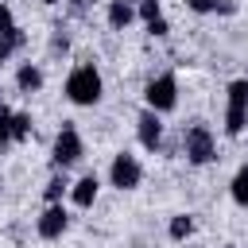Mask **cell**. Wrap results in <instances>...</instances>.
Listing matches in <instances>:
<instances>
[{"mask_svg":"<svg viewBox=\"0 0 248 248\" xmlns=\"http://www.w3.org/2000/svg\"><path fill=\"white\" fill-rule=\"evenodd\" d=\"M101 93H105V81H101V70L97 66H74L70 70V78H66V97L74 101V105H81V108H89V105H97L101 101Z\"/></svg>","mask_w":248,"mask_h":248,"instance_id":"cell-1","label":"cell"},{"mask_svg":"<svg viewBox=\"0 0 248 248\" xmlns=\"http://www.w3.org/2000/svg\"><path fill=\"white\" fill-rule=\"evenodd\" d=\"M143 101H147V108L151 112H170L174 105H178V81H174V74H155L147 85H143Z\"/></svg>","mask_w":248,"mask_h":248,"instance_id":"cell-2","label":"cell"},{"mask_svg":"<svg viewBox=\"0 0 248 248\" xmlns=\"http://www.w3.org/2000/svg\"><path fill=\"white\" fill-rule=\"evenodd\" d=\"M182 147H186V159H190L194 167H205V163H213V159H217L213 132H209L205 124H190V128L182 132Z\"/></svg>","mask_w":248,"mask_h":248,"instance_id":"cell-3","label":"cell"},{"mask_svg":"<svg viewBox=\"0 0 248 248\" xmlns=\"http://www.w3.org/2000/svg\"><path fill=\"white\" fill-rule=\"evenodd\" d=\"M81 155H85V147H81V136H78V128L66 120V124L58 128V136H54V151H50V163H54L58 170H66V167H74Z\"/></svg>","mask_w":248,"mask_h":248,"instance_id":"cell-4","label":"cell"},{"mask_svg":"<svg viewBox=\"0 0 248 248\" xmlns=\"http://www.w3.org/2000/svg\"><path fill=\"white\" fill-rule=\"evenodd\" d=\"M140 178H143V167H140V159H136V155H128V151L112 155L108 182H112L116 190H136V186H140Z\"/></svg>","mask_w":248,"mask_h":248,"instance_id":"cell-5","label":"cell"},{"mask_svg":"<svg viewBox=\"0 0 248 248\" xmlns=\"http://www.w3.org/2000/svg\"><path fill=\"white\" fill-rule=\"evenodd\" d=\"M66 225H70V213L62 209V202H50V205L39 213V221H35V232H39L43 240H58V236L66 232Z\"/></svg>","mask_w":248,"mask_h":248,"instance_id":"cell-6","label":"cell"},{"mask_svg":"<svg viewBox=\"0 0 248 248\" xmlns=\"http://www.w3.org/2000/svg\"><path fill=\"white\" fill-rule=\"evenodd\" d=\"M136 132H140V143L147 151H159V143H163V120H159V112L143 108L140 120H136Z\"/></svg>","mask_w":248,"mask_h":248,"instance_id":"cell-7","label":"cell"},{"mask_svg":"<svg viewBox=\"0 0 248 248\" xmlns=\"http://www.w3.org/2000/svg\"><path fill=\"white\" fill-rule=\"evenodd\" d=\"M97 190H101L97 174H81L78 182H70V202H74L78 209H89V205L97 202Z\"/></svg>","mask_w":248,"mask_h":248,"instance_id":"cell-8","label":"cell"},{"mask_svg":"<svg viewBox=\"0 0 248 248\" xmlns=\"http://www.w3.org/2000/svg\"><path fill=\"white\" fill-rule=\"evenodd\" d=\"M16 85H19V93H39L43 89V70L35 62H23L16 70Z\"/></svg>","mask_w":248,"mask_h":248,"instance_id":"cell-9","label":"cell"},{"mask_svg":"<svg viewBox=\"0 0 248 248\" xmlns=\"http://www.w3.org/2000/svg\"><path fill=\"white\" fill-rule=\"evenodd\" d=\"M132 19H136V8H132V4H124V0H108V27H112V31H124Z\"/></svg>","mask_w":248,"mask_h":248,"instance_id":"cell-10","label":"cell"},{"mask_svg":"<svg viewBox=\"0 0 248 248\" xmlns=\"http://www.w3.org/2000/svg\"><path fill=\"white\" fill-rule=\"evenodd\" d=\"M244 128H248V108L229 105V108H225V132H229V136H240Z\"/></svg>","mask_w":248,"mask_h":248,"instance_id":"cell-11","label":"cell"},{"mask_svg":"<svg viewBox=\"0 0 248 248\" xmlns=\"http://www.w3.org/2000/svg\"><path fill=\"white\" fill-rule=\"evenodd\" d=\"M167 232H170V240H190V232H194V217H190V213H178V217H170Z\"/></svg>","mask_w":248,"mask_h":248,"instance_id":"cell-12","label":"cell"},{"mask_svg":"<svg viewBox=\"0 0 248 248\" xmlns=\"http://www.w3.org/2000/svg\"><path fill=\"white\" fill-rule=\"evenodd\" d=\"M66 194H70V178H66V174H54V178L46 182V190H43V198H46V205H50V202H62Z\"/></svg>","mask_w":248,"mask_h":248,"instance_id":"cell-13","label":"cell"},{"mask_svg":"<svg viewBox=\"0 0 248 248\" xmlns=\"http://www.w3.org/2000/svg\"><path fill=\"white\" fill-rule=\"evenodd\" d=\"M229 190H232V202H236V205H248V167H240V170L232 174Z\"/></svg>","mask_w":248,"mask_h":248,"instance_id":"cell-14","label":"cell"},{"mask_svg":"<svg viewBox=\"0 0 248 248\" xmlns=\"http://www.w3.org/2000/svg\"><path fill=\"white\" fill-rule=\"evenodd\" d=\"M31 136V112H12V143Z\"/></svg>","mask_w":248,"mask_h":248,"instance_id":"cell-15","label":"cell"},{"mask_svg":"<svg viewBox=\"0 0 248 248\" xmlns=\"http://www.w3.org/2000/svg\"><path fill=\"white\" fill-rule=\"evenodd\" d=\"M229 105H240V108H248V78H236V81H229Z\"/></svg>","mask_w":248,"mask_h":248,"instance_id":"cell-16","label":"cell"},{"mask_svg":"<svg viewBox=\"0 0 248 248\" xmlns=\"http://www.w3.org/2000/svg\"><path fill=\"white\" fill-rule=\"evenodd\" d=\"M136 16H140L143 23H151V19L163 16V4H159V0H140V4H136Z\"/></svg>","mask_w":248,"mask_h":248,"instance_id":"cell-17","label":"cell"},{"mask_svg":"<svg viewBox=\"0 0 248 248\" xmlns=\"http://www.w3.org/2000/svg\"><path fill=\"white\" fill-rule=\"evenodd\" d=\"M8 143H12V108L0 105V155H4Z\"/></svg>","mask_w":248,"mask_h":248,"instance_id":"cell-18","label":"cell"},{"mask_svg":"<svg viewBox=\"0 0 248 248\" xmlns=\"http://www.w3.org/2000/svg\"><path fill=\"white\" fill-rule=\"evenodd\" d=\"M167 31H170V23H167V19H163V16H159V19H151V23H147V35H155V39H163V35H167Z\"/></svg>","mask_w":248,"mask_h":248,"instance_id":"cell-19","label":"cell"},{"mask_svg":"<svg viewBox=\"0 0 248 248\" xmlns=\"http://www.w3.org/2000/svg\"><path fill=\"white\" fill-rule=\"evenodd\" d=\"M209 12H217V16H236V0H213Z\"/></svg>","mask_w":248,"mask_h":248,"instance_id":"cell-20","label":"cell"},{"mask_svg":"<svg viewBox=\"0 0 248 248\" xmlns=\"http://www.w3.org/2000/svg\"><path fill=\"white\" fill-rule=\"evenodd\" d=\"M186 8H190V12H198V16H209L213 0H186Z\"/></svg>","mask_w":248,"mask_h":248,"instance_id":"cell-21","label":"cell"},{"mask_svg":"<svg viewBox=\"0 0 248 248\" xmlns=\"http://www.w3.org/2000/svg\"><path fill=\"white\" fill-rule=\"evenodd\" d=\"M12 23H16V19H12V8H8V4L0 0V35H4V31H8Z\"/></svg>","mask_w":248,"mask_h":248,"instance_id":"cell-22","label":"cell"},{"mask_svg":"<svg viewBox=\"0 0 248 248\" xmlns=\"http://www.w3.org/2000/svg\"><path fill=\"white\" fill-rule=\"evenodd\" d=\"M89 4H93V0H66V8H70V12H74V16H81V12H85V8H89Z\"/></svg>","mask_w":248,"mask_h":248,"instance_id":"cell-23","label":"cell"},{"mask_svg":"<svg viewBox=\"0 0 248 248\" xmlns=\"http://www.w3.org/2000/svg\"><path fill=\"white\" fill-rule=\"evenodd\" d=\"M8 54H12V43H8V39H4V35H0V66H4V62H8Z\"/></svg>","mask_w":248,"mask_h":248,"instance_id":"cell-24","label":"cell"},{"mask_svg":"<svg viewBox=\"0 0 248 248\" xmlns=\"http://www.w3.org/2000/svg\"><path fill=\"white\" fill-rule=\"evenodd\" d=\"M50 46H54V50H66L70 43H66V35H54V39H50Z\"/></svg>","mask_w":248,"mask_h":248,"instance_id":"cell-25","label":"cell"},{"mask_svg":"<svg viewBox=\"0 0 248 248\" xmlns=\"http://www.w3.org/2000/svg\"><path fill=\"white\" fill-rule=\"evenodd\" d=\"M124 4H132V8H136V4H140V0H124Z\"/></svg>","mask_w":248,"mask_h":248,"instance_id":"cell-26","label":"cell"},{"mask_svg":"<svg viewBox=\"0 0 248 248\" xmlns=\"http://www.w3.org/2000/svg\"><path fill=\"white\" fill-rule=\"evenodd\" d=\"M43 4H58V0H43Z\"/></svg>","mask_w":248,"mask_h":248,"instance_id":"cell-27","label":"cell"},{"mask_svg":"<svg viewBox=\"0 0 248 248\" xmlns=\"http://www.w3.org/2000/svg\"><path fill=\"white\" fill-rule=\"evenodd\" d=\"M0 190H4V174H0Z\"/></svg>","mask_w":248,"mask_h":248,"instance_id":"cell-28","label":"cell"},{"mask_svg":"<svg viewBox=\"0 0 248 248\" xmlns=\"http://www.w3.org/2000/svg\"><path fill=\"white\" fill-rule=\"evenodd\" d=\"M0 105H4V93H0Z\"/></svg>","mask_w":248,"mask_h":248,"instance_id":"cell-29","label":"cell"}]
</instances>
